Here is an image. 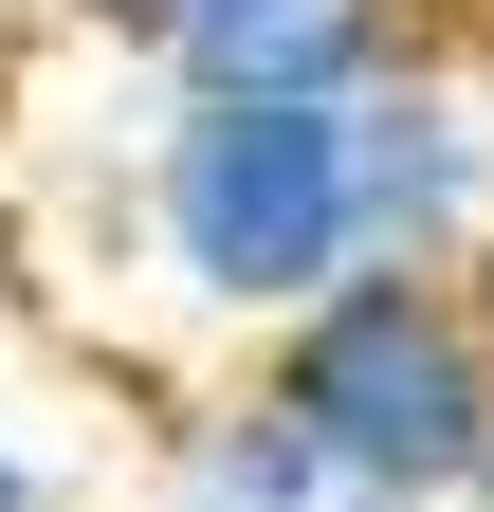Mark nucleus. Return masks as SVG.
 <instances>
[{
  "mask_svg": "<svg viewBox=\"0 0 494 512\" xmlns=\"http://www.w3.org/2000/svg\"><path fill=\"white\" fill-rule=\"evenodd\" d=\"M110 202H129V275L183 311L202 348L293 330L348 256V128L330 110H220V92H147L129 147H110Z\"/></svg>",
  "mask_w": 494,
  "mask_h": 512,
  "instance_id": "1",
  "label": "nucleus"
},
{
  "mask_svg": "<svg viewBox=\"0 0 494 512\" xmlns=\"http://www.w3.org/2000/svg\"><path fill=\"white\" fill-rule=\"evenodd\" d=\"M238 384L348 512H494V366L458 275H330L293 330L238 348Z\"/></svg>",
  "mask_w": 494,
  "mask_h": 512,
  "instance_id": "2",
  "label": "nucleus"
},
{
  "mask_svg": "<svg viewBox=\"0 0 494 512\" xmlns=\"http://www.w3.org/2000/svg\"><path fill=\"white\" fill-rule=\"evenodd\" d=\"M330 128H348V256L366 275H458L494 238V37H403Z\"/></svg>",
  "mask_w": 494,
  "mask_h": 512,
  "instance_id": "3",
  "label": "nucleus"
},
{
  "mask_svg": "<svg viewBox=\"0 0 494 512\" xmlns=\"http://www.w3.org/2000/svg\"><path fill=\"white\" fill-rule=\"evenodd\" d=\"M403 37H421V0H183L129 74L147 92H220V110H348Z\"/></svg>",
  "mask_w": 494,
  "mask_h": 512,
  "instance_id": "4",
  "label": "nucleus"
},
{
  "mask_svg": "<svg viewBox=\"0 0 494 512\" xmlns=\"http://www.w3.org/2000/svg\"><path fill=\"white\" fill-rule=\"evenodd\" d=\"M129 512H348L312 458H293V421H257V384H183V403L147 421V476H129Z\"/></svg>",
  "mask_w": 494,
  "mask_h": 512,
  "instance_id": "5",
  "label": "nucleus"
},
{
  "mask_svg": "<svg viewBox=\"0 0 494 512\" xmlns=\"http://www.w3.org/2000/svg\"><path fill=\"white\" fill-rule=\"evenodd\" d=\"M55 19H74V37H110V55H147V37L183 19V0H55Z\"/></svg>",
  "mask_w": 494,
  "mask_h": 512,
  "instance_id": "6",
  "label": "nucleus"
},
{
  "mask_svg": "<svg viewBox=\"0 0 494 512\" xmlns=\"http://www.w3.org/2000/svg\"><path fill=\"white\" fill-rule=\"evenodd\" d=\"M0 512H55V458H37L19 421H0Z\"/></svg>",
  "mask_w": 494,
  "mask_h": 512,
  "instance_id": "7",
  "label": "nucleus"
},
{
  "mask_svg": "<svg viewBox=\"0 0 494 512\" xmlns=\"http://www.w3.org/2000/svg\"><path fill=\"white\" fill-rule=\"evenodd\" d=\"M458 311H476V366H494V238L458 256Z\"/></svg>",
  "mask_w": 494,
  "mask_h": 512,
  "instance_id": "8",
  "label": "nucleus"
}]
</instances>
